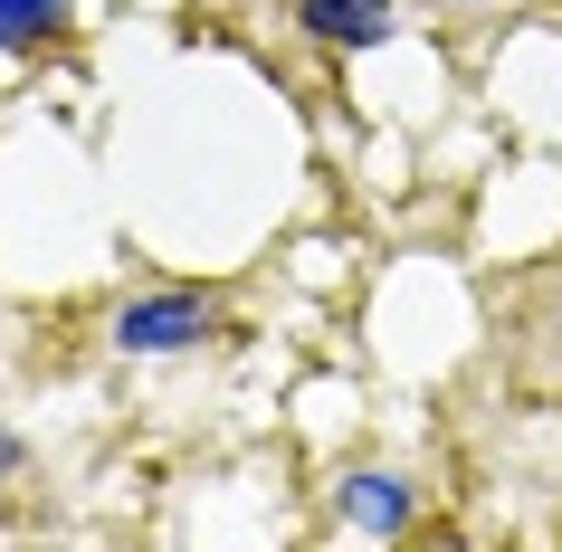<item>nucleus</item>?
<instances>
[{
	"mask_svg": "<svg viewBox=\"0 0 562 552\" xmlns=\"http://www.w3.org/2000/svg\"><path fill=\"white\" fill-rule=\"evenodd\" d=\"M210 334H220V295L153 286V295H124V305H115V334H105V343L134 352V362H162V352H201Z\"/></svg>",
	"mask_w": 562,
	"mask_h": 552,
	"instance_id": "nucleus-1",
	"label": "nucleus"
},
{
	"mask_svg": "<svg viewBox=\"0 0 562 552\" xmlns=\"http://www.w3.org/2000/svg\"><path fill=\"white\" fill-rule=\"evenodd\" d=\"M411 515H419V486H411V476H391V466H362L353 486H344V523L372 533V543L411 533Z\"/></svg>",
	"mask_w": 562,
	"mask_h": 552,
	"instance_id": "nucleus-2",
	"label": "nucleus"
},
{
	"mask_svg": "<svg viewBox=\"0 0 562 552\" xmlns=\"http://www.w3.org/2000/svg\"><path fill=\"white\" fill-rule=\"evenodd\" d=\"M296 30L325 38V48H382L401 30V10L391 0H296Z\"/></svg>",
	"mask_w": 562,
	"mask_h": 552,
	"instance_id": "nucleus-3",
	"label": "nucleus"
},
{
	"mask_svg": "<svg viewBox=\"0 0 562 552\" xmlns=\"http://www.w3.org/2000/svg\"><path fill=\"white\" fill-rule=\"evenodd\" d=\"M67 30V0H0V58H30Z\"/></svg>",
	"mask_w": 562,
	"mask_h": 552,
	"instance_id": "nucleus-4",
	"label": "nucleus"
},
{
	"mask_svg": "<svg viewBox=\"0 0 562 552\" xmlns=\"http://www.w3.org/2000/svg\"><path fill=\"white\" fill-rule=\"evenodd\" d=\"M20 466H30V448H20V429H0V495L20 486Z\"/></svg>",
	"mask_w": 562,
	"mask_h": 552,
	"instance_id": "nucleus-5",
	"label": "nucleus"
}]
</instances>
